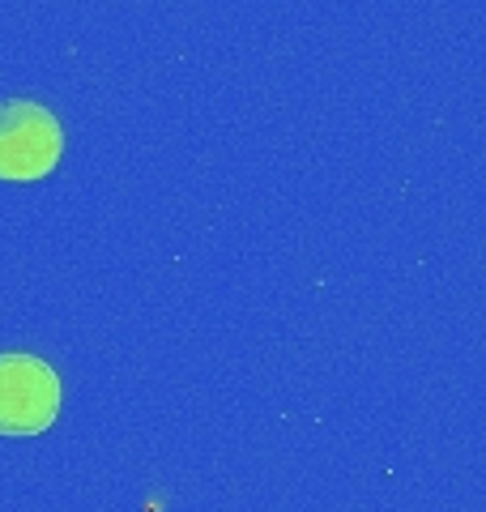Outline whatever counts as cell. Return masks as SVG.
Instances as JSON below:
<instances>
[{"label": "cell", "mask_w": 486, "mask_h": 512, "mask_svg": "<svg viewBox=\"0 0 486 512\" xmlns=\"http://www.w3.org/2000/svg\"><path fill=\"white\" fill-rule=\"evenodd\" d=\"M64 128L35 99H0V180L35 184L60 167Z\"/></svg>", "instance_id": "obj_1"}, {"label": "cell", "mask_w": 486, "mask_h": 512, "mask_svg": "<svg viewBox=\"0 0 486 512\" xmlns=\"http://www.w3.org/2000/svg\"><path fill=\"white\" fill-rule=\"evenodd\" d=\"M60 376L39 355H0V436H39L60 414Z\"/></svg>", "instance_id": "obj_2"}]
</instances>
